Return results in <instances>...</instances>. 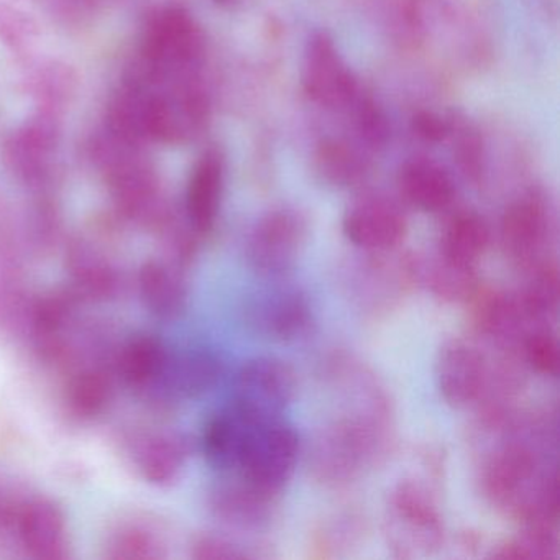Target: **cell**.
Segmentation results:
<instances>
[{
  "mask_svg": "<svg viewBox=\"0 0 560 560\" xmlns=\"http://www.w3.org/2000/svg\"><path fill=\"white\" fill-rule=\"evenodd\" d=\"M337 370L350 386V405L314 434L310 474L326 488H346L385 464L395 448V411L382 383L352 360Z\"/></svg>",
  "mask_w": 560,
  "mask_h": 560,
  "instance_id": "obj_1",
  "label": "cell"
},
{
  "mask_svg": "<svg viewBox=\"0 0 560 560\" xmlns=\"http://www.w3.org/2000/svg\"><path fill=\"white\" fill-rule=\"evenodd\" d=\"M96 162L103 170L117 215L122 221L136 222L156 232L175 214L163 196L159 175L139 152V145L109 133L107 140L96 147Z\"/></svg>",
  "mask_w": 560,
  "mask_h": 560,
  "instance_id": "obj_2",
  "label": "cell"
},
{
  "mask_svg": "<svg viewBox=\"0 0 560 560\" xmlns=\"http://www.w3.org/2000/svg\"><path fill=\"white\" fill-rule=\"evenodd\" d=\"M444 517L434 491L415 478L398 481L388 493L385 536L396 557L418 559L444 544Z\"/></svg>",
  "mask_w": 560,
  "mask_h": 560,
  "instance_id": "obj_3",
  "label": "cell"
},
{
  "mask_svg": "<svg viewBox=\"0 0 560 560\" xmlns=\"http://www.w3.org/2000/svg\"><path fill=\"white\" fill-rule=\"evenodd\" d=\"M142 55L150 83L188 77L205 55V35L188 9L166 5L147 22Z\"/></svg>",
  "mask_w": 560,
  "mask_h": 560,
  "instance_id": "obj_4",
  "label": "cell"
},
{
  "mask_svg": "<svg viewBox=\"0 0 560 560\" xmlns=\"http://www.w3.org/2000/svg\"><path fill=\"white\" fill-rule=\"evenodd\" d=\"M300 451V435L293 425L281 418L261 419L252 429L232 474L241 475L270 493L280 494L296 470Z\"/></svg>",
  "mask_w": 560,
  "mask_h": 560,
  "instance_id": "obj_5",
  "label": "cell"
},
{
  "mask_svg": "<svg viewBox=\"0 0 560 560\" xmlns=\"http://www.w3.org/2000/svg\"><path fill=\"white\" fill-rule=\"evenodd\" d=\"M310 222L298 209L278 208L261 215L245 242L248 265L264 277L293 270L306 248Z\"/></svg>",
  "mask_w": 560,
  "mask_h": 560,
  "instance_id": "obj_6",
  "label": "cell"
},
{
  "mask_svg": "<svg viewBox=\"0 0 560 560\" xmlns=\"http://www.w3.org/2000/svg\"><path fill=\"white\" fill-rule=\"evenodd\" d=\"M357 265L353 290L363 310L386 313L421 284V258L408 252H365Z\"/></svg>",
  "mask_w": 560,
  "mask_h": 560,
  "instance_id": "obj_7",
  "label": "cell"
},
{
  "mask_svg": "<svg viewBox=\"0 0 560 560\" xmlns=\"http://www.w3.org/2000/svg\"><path fill=\"white\" fill-rule=\"evenodd\" d=\"M553 219L542 196L524 195L511 202L501 218L500 241L511 265L527 271L549 258Z\"/></svg>",
  "mask_w": 560,
  "mask_h": 560,
  "instance_id": "obj_8",
  "label": "cell"
},
{
  "mask_svg": "<svg viewBox=\"0 0 560 560\" xmlns=\"http://www.w3.org/2000/svg\"><path fill=\"white\" fill-rule=\"evenodd\" d=\"M61 116L38 109L5 140L2 156L9 172L32 188L48 186L54 173L55 150L60 145Z\"/></svg>",
  "mask_w": 560,
  "mask_h": 560,
  "instance_id": "obj_9",
  "label": "cell"
},
{
  "mask_svg": "<svg viewBox=\"0 0 560 560\" xmlns=\"http://www.w3.org/2000/svg\"><path fill=\"white\" fill-rule=\"evenodd\" d=\"M232 405L260 419L280 418L298 393L293 366L277 357H257L238 370Z\"/></svg>",
  "mask_w": 560,
  "mask_h": 560,
  "instance_id": "obj_10",
  "label": "cell"
},
{
  "mask_svg": "<svg viewBox=\"0 0 560 560\" xmlns=\"http://www.w3.org/2000/svg\"><path fill=\"white\" fill-rule=\"evenodd\" d=\"M304 93L326 109H343L359 101V83L327 34H316L307 42L301 70Z\"/></svg>",
  "mask_w": 560,
  "mask_h": 560,
  "instance_id": "obj_11",
  "label": "cell"
},
{
  "mask_svg": "<svg viewBox=\"0 0 560 560\" xmlns=\"http://www.w3.org/2000/svg\"><path fill=\"white\" fill-rule=\"evenodd\" d=\"M490 362L480 347L464 337L442 343L435 359V382L444 401L452 408L477 405L487 386Z\"/></svg>",
  "mask_w": 560,
  "mask_h": 560,
  "instance_id": "obj_12",
  "label": "cell"
},
{
  "mask_svg": "<svg viewBox=\"0 0 560 560\" xmlns=\"http://www.w3.org/2000/svg\"><path fill=\"white\" fill-rule=\"evenodd\" d=\"M342 231L363 252L395 250L408 235V219L395 199L373 192L347 208Z\"/></svg>",
  "mask_w": 560,
  "mask_h": 560,
  "instance_id": "obj_13",
  "label": "cell"
},
{
  "mask_svg": "<svg viewBox=\"0 0 560 560\" xmlns=\"http://www.w3.org/2000/svg\"><path fill=\"white\" fill-rule=\"evenodd\" d=\"M247 320L255 332L277 342L303 339L314 326L313 307L303 291L294 288L268 291L252 301Z\"/></svg>",
  "mask_w": 560,
  "mask_h": 560,
  "instance_id": "obj_14",
  "label": "cell"
},
{
  "mask_svg": "<svg viewBox=\"0 0 560 560\" xmlns=\"http://www.w3.org/2000/svg\"><path fill=\"white\" fill-rule=\"evenodd\" d=\"M215 485L209 493V510L221 523L241 530H261L270 526L277 511L278 494L270 493L237 474Z\"/></svg>",
  "mask_w": 560,
  "mask_h": 560,
  "instance_id": "obj_15",
  "label": "cell"
},
{
  "mask_svg": "<svg viewBox=\"0 0 560 560\" xmlns=\"http://www.w3.org/2000/svg\"><path fill=\"white\" fill-rule=\"evenodd\" d=\"M221 373V360L211 350H185L168 357L162 376L147 395L159 405L199 398L218 385Z\"/></svg>",
  "mask_w": 560,
  "mask_h": 560,
  "instance_id": "obj_16",
  "label": "cell"
},
{
  "mask_svg": "<svg viewBox=\"0 0 560 560\" xmlns=\"http://www.w3.org/2000/svg\"><path fill=\"white\" fill-rule=\"evenodd\" d=\"M15 534L22 549L40 560H61L68 552V527L63 511L48 498H35L25 503Z\"/></svg>",
  "mask_w": 560,
  "mask_h": 560,
  "instance_id": "obj_17",
  "label": "cell"
},
{
  "mask_svg": "<svg viewBox=\"0 0 560 560\" xmlns=\"http://www.w3.org/2000/svg\"><path fill=\"white\" fill-rule=\"evenodd\" d=\"M67 270L71 290L90 301H107L120 290V273L107 252L86 237H73L67 245Z\"/></svg>",
  "mask_w": 560,
  "mask_h": 560,
  "instance_id": "obj_18",
  "label": "cell"
},
{
  "mask_svg": "<svg viewBox=\"0 0 560 560\" xmlns=\"http://www.w3.org/2000/svg\"><path fill=\"white\" fill-rule=\"evenodd\" d=\"M191 455V442L179 432L143 435L133 447V460L143 480L166 488L182 478Z\"/></svg>",
  "mask_w": 560,
  "mask_h": 560,
  "instance_id": "obj_19",
  "label": "cell"
},
{
  "mask_svg": "<svg viewBox=\"0 0 560 560\" xmlns=\"http://www.w3.org/2000/svg\"><path fill=\"white\" fill-rule=\"evenodd\" d=\"M224 192V159L218 150L202 153L192 168L186 192V219L199 237L214 229Z\"/></svg>",
  "mask_w": 560,
  "mask_h": 560,
  "instance_id": "obj_20",
  "label": "cell"
},
{
  "mask_svg": "<svg viewBox=\"0 0 560 560\" xmlns=\"http://www.w3.org/2000/svg\"><path fill=\"white\" fill-rule=\"evenodd\" d=\"M260 418L232 405L212 416L202 432V452L206 460L218 470L232 474L237 468L245 442Z\"/></svg>",
  "mask_w": 560,
  "mask_h": 560,
  "instance_id": "obj_21",
  "label": "cell"
},
{
  "mask_svg": "<svg viewBox=\"0 0 560 560\" xmlns=\"http://www.w3.org/2000/svg\"><path fill=\"white\" fill-rule=\"evenodd\" d=\"M402 199L418 211L444 212L454 205L455 183L451 173L434 160L415 159L402 165L398 176Z\"/></svg>",
  "mask_w": 560,
  "mask_h": 560,
  "instance_id": "obj_22",
  "label": "cell"
},
{
  "mask_svg": "<svg viewBox=\"0 0 560 560\" xmlns=\"http://www.w3.org/2000/svg\"><path fill=\"white\" fill-rule=\"evenodd\" d=\"M140 296L147 310L163 320H175L185 313L188 287L182 268L162 260H147L137 275Z\"/></svg>",
  "mask_w": 560,
  "mask_h": 560,
  "instance_id": "obj_23",
  "label": "cell"
},
{
  "mask_svg": "<svg viewBox=\"0 0 560 560\" xmlns=\"http://www.w3.org/2000/svg\"><path fill=\"white\" fill-rule=\"evenodd\" d=\"M491 231L483 215L460 211L442 229L435 254L460 267L478 268L490 247Z\"/></svg>",
  "mask_w": 560,
  "mask_h": 560,
  "instance_id": "obj_24",
  "label": "cell"
},
{
  "mask_svg": "<svg viewBox=\"0 0 560 560\" xmlns=\"http://www.w3.org/2000/svg\"><path fill=\"white\" fill-rule=\"evenodd\" d=\"M168 350L163 346L162 340L155 336L142 334V336L132 337L117 355V372L122 376L126 385L137 392L147 393L153 388L166 362H168Z\"/></svg>",
  "mask_w": 560,
  "mask_h": 560,
  "instance_id": "obj_25",
  "label": "cell"
},
{
  "mask_svg": "<svg viewBox=\"0 0 560 560\" xmlns=\"http://www.w3.org/2000/svg\"><path fill=\"white\" fill-rule=\"evenodd\" d=\"M170 556L165 530L150 517H133L120 524L107 540L110 560H160Z\"/></svg>",
  "mask_w": 560,
  "mask_h": 560,
  "instance_id": "obj_26",
  "label": "cell"
},
{
  "mask_svg": "<svg viewBox=\"0 0 560 560\" xmlns=\"http://www.w3.org/2000/svg\"><path fill=\"white\" fill-rule=\"evenodd\" d=\"M526 281L514 291L521 313L530 324H546L559 306V268L552 257L524 271Z\"/></svg>",
  "mask_w": 560,
  "mask_h": 560,
  "instance_id": "obj_27",
  "label": "cell"
},
{
  "mask_svg": "<svg viewBox=\"0 0 560 560\" xmlns=\"http://www.w3.org/2000/svg\"><path fill=\"white\" fill-rule=\"evenodd\" d=\"M28 93L38 103V109L63 116L77 97L80 77L71 65L60 60L42 63L32 71L27 81Z\"/></svg>",
  "mask_w": 560,
  "mask_h": 560,
  "instance_id": "obj_28",
  "label": "cell"
},
{
  "mask_svg": "<svg viewBox=\"0 0 560 560\" xmlns=\"http://www.w3.org/2000/svg\"><path fill=\"white\" fill-rule=\"evenodd\" d=\"M480 283L478 268L460 267L438 254L421 261V284L442 303H467Z\"/></svg>",
  "mask_w": 560,
  "mask_h": 560,
  "instance_id": "obj_29",
  "label": "cell"
},
{
  "mask_svg": "<svg viewBox=\"0 0 560 560\" xmlns=\"http://www.w3.org/2000/svg\"><path fill=\"white\" fill-rule=\"evenodd\" d=\"M113 392V376L103 366L78 370L67 386L68 411L81 421L97 418L106 411Z\"/></svg>",
  "mask_w": 560,
  "mask_h": 560,
  "instance_id": "obj_30",
  "label": "cell"
},
{
  "mask_svg": "<svg viewBox=\"0 0 560 560\" xmlns=\"http://www.w3.org/2000/svg\"><path fill=\"white\" fill-rule=\"evenodd\" d=\"M317 175L336 188H350L365 179L369 163L349 143L340 140H326L314 153Z\"/></svg>",
  "mask_w": 560,
  "mask_h": 560,
  "instance_id": "obj_31",
  "label": "cell"
},
{
  "mask_svg": "<svg viewBox=\"0 0 560 560\" xmlns=\"http://www.w3.org/2000/svg\"><path fill=\"white\" fill-rule=\"evenodd\" d=\"M517 353L524 366L542 376H556L559 370V343L556 332L547 324L530 327L517 343Z\"/></svg>",
  "mask_w": 560,
  "mask_h": 560,
  "instance_id": "obj_32",
  "label": "cell"
},
{
  "mask_svg": "<svg viewBox=\"0 0 560 560\" xmlns=\"http://www.w3.org/2000/svg\"><path fill=\"white\" fill-rule=\"evenodd\" d=\"M40 35V25L31 14L14 5L0 4V44L12 55L27 60Z\"/></svg>",
  "mask_w": 560,
  "mask_h": 560,
  "instance_id": "obj_33",
  "label": "cell"
},
{
  "mask_svg": "<svg viewBox=\"0 0 560 560\" xmlns=\"http://www.w3.org/2000/svg\"><path fill=\"white\" fill-rule=\"evenodd\" d=\"M557 529L523 526L520 536L494 547L491 556L498 559H544L556 556Z\"/></svg>",
  "mask_w": 560,
  "mask_h": 560,
  "instance_id": "obj_34",
  "label": "cell"
},
{
  "mask_svg": "<svg viewBox=\"0 0 560 560\" xmlns=\"http://www.w3.org/2000/svg\"><path fill=\"white\" fill-rule=\"evenodd\" d=\"M31 247L37 254H50L61 238V218L54 202L40 201L32 215L27 231Z\"/></svg>",
  "mask_w": 560,
  "mask_h": 560,
  "instance_id": "obj_35",
  "label": "cell"
},
{
  "mask_svg": "<svg viewBox=\"0 0 560 560\" xmlns=\"http://www.w3.org/2000/svg\"><path fill=\"white\" fill-rule=\"evenodd\" d=\"M455 162L462 175L471 183H480L485 173L483 142L475 130L462 129L455 142Z\"/></svg>",
  "mask_w": 560,
  "mask_h": 560,
  "instance_id": "obj_36",
  "label": "cell"
},
{
  "mask_svg": "<svg viewBox=\"0 0 560 560\" xmlns=\"http://www.w3.org/2000/svg\"><path fill=\"white\" fill-rule=\"evenodd\" d=\"M31 498L21 481L0 471V533L15 530L19 516Z\"/></svg>",
  "mask_w": 560,
  "mask_h": 560,
  "instance_id": "obj_37",
  "label": "cell"
},
{
  "mask_svg": "<svg viewBox=\"0 0 560 560\" xmlns=\"http://www.w3.org/2000/svg\"><path fill=\"white\" fill-rule=\"evenodd\" d=\"M191 557L196 560H237L254 556L228 537L202 534L192 540Z\"/></svg>",
  "mask_w": 560,
  "mask_h": 560,
  "instance_id": "obj_38",
  "label": "cell"
},
{
  "mask_svg": "<svg viewBox=\"0 0 560 560\" xmlns=\"http://www.w3.org/2000/svg\"><path fill=\"white\" fill-rule=\"evenodd\" d=\"M412 127L418 137H421L425 142L439 143L447 139L448 133L452 132V126L434 113H419L412 119Z\"/></svg>",
  "mask_w": 560,
  "mask_h": 560,
  "instance_id": "obj_39",
  "label": "cell"
},
{
  "mask_svg": "<svg viewBox=\"0 0 560 560\" xmlns=\"http://www.w3.org/2000/svg\"><path fill=\"white\" fill-rule=\"evenodd\" d=\"M214 2L219 5H229L234 4L235 0H214Z\"/></svg>",
  "mask_w": 560,
  "mask_h": 560,
  "instance_id": "obj_40",
  "label": "cell"
}]
</instances>
